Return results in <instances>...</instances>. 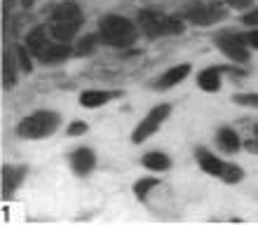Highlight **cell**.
<instances>
[{"mask_svg":"<svg viewBox=\"0 0 258 225\" xmlns=\"http://www.w3.org/2000/svg\"><path fill=\"white\" fill-rule=\"evenodd\" d=\"M85 24V14H82L80 5L73 3V0H66V3H59V5L52 10L47 19V28L52 38L59 42H71L78 35V31Z\"/></svg>","mask_w":258,"mask_h":225,"instance_id":"1","label":"cell"},{"mask_svg":"<svg viewBox=\"0 0 258 225\" xmlns=\"http://www.w3.org/2000/svg\"><path fill=\"white\" fill-rule=\"evenodd\" d=\"M99 35L110 47H132L136 42V24L129 21L127 17H120V14H108L99 24Z\"/></svg>","mask_w":258,"mask_h":225,"instance_id":"2","label":"cell"},{"mask_svg":"<svg viewBox=\"0 0 258 225\" xmlns=\"http://www.w3.org/2000/svg\"><path fill=\"white\" fill-rule=\"evenodd\" d=\"M136 24L150 40L162 38V35H178L183 33V21L178 17H169V14L155 12V10H141L136 17Z\"/></svg>","mask_w":258,"mask_h":225,"instance_id":"3","label":"cell"},{"mask_svg":"<svg viewBox=\"0 0 258 225\" xmlns=\"http://www.w3.org/2000/svg\"><path fill=\"white\" fill-rule=\"evenodd\" d=\"M59 122H61V117L54 110H35V113L26 115L17 124V136L19 138H47L56 131Z\"/></svg>","mask_w":258,"mask_h":225,"instance_id":"4","label":"cell"},{"mask_svg":"<svg viewBox=\"0 0 258 225\" xmlns=\"http://www.w3.org/2000/svg\"><path fill=\"white\" fill-rule=\"evenodd\" d=\"M169 113H171L169 103H160V106H155L153 110H148V115L143 117L141 122L136 124V129L132 131V143H143L146 138L153 136V134L162 127L164 120L169 117Z\"/></svg>","mask_w":258,"mask_h":225,"instance_id":"5","label":"cell"},{"mask_svg":"<svg viewBox=\"0 0 258 225\" xmlns=\"http://www.w3.org/2000/svg\"><path fill=\"white\" fill-rule=\"evenodd\" d=\"M216 47L223 52L230 61L235 63H246L249 61V45L244 42L242 35H235V33H218L216 35Z\"/></svg>","mask_w":258,"mask_h":225,"instance_id":"6","label":"cell"},{"mask_svg":"<svg viewBox=\"0 0 258 225\" xmlns=\"http://www.w3.org/2000/svg\"><path fill=\"white\" fill-rule=\"evenodd\" d=\"M225 17V7L218 5V3H200V5L188 7L185 12V19L195 24V26H211Z\"/></svg>","mask_w":258,"mask_h":225,"instance_id":"7","label":"cell"},{"mask_svg":"<svg viewBox=\"0 0 258 225\" xmlns=\"http://www.w3.org/2000/svg\"><path fill=\"white\" fill-rule=\"evenodd\" d=\"M54 42L56 40H49V28L35 26V28H31V31H28L24 45L31 49V54H33L35 59H42V56H45V52H47Z\"/></svg>","mask_w":258,"mask_h":225,"instance_id":"8","label":"cell"},{"mask_svg":"<svg viewBox=\"0 0 258 225\" xmlns=\"http://www.w3.org/2000/svg\"><path fill=\"white\" fill-rule=\"evenodd\" d=\"M96 164V155L89 148H75L71 153V167L78 176H87L89 171L94 169Z\"/></svg>","mask_w":258,"mask_h":225,"instance_id":"9","label":"cell"},{"mask_svg":"<svg viewBox=\"0 0 258 225\" xmlns=\"http://www.w3.org/2000/svg\"><path fill=\"white\" fill-rule=\"evenodd\" d=\"M195 157H197V164H200V169L204 174H209V176H221L225 169V162H221L214 153H209L207 148H197L195 150Z\"/></svg>","mask_w":258,"mask_h":225,"instance_id":"10","label":"cell"},{"mask_svg":"<svg viewBox=\"0 0 258 225\" xmlns=\"http://www.w3.org/2000/svg\"><path fill=\"white\" fill-rule=\"evenodd\" d=\"M190 75V63H176L174 68L164 70V75L157 80V89H171L176 87V85H181V82L185 80Z\"/></svg>","mask_w":258,"mask_h":225,"instance_id":"11","label":"cell"},{"mask_svg":"<svg viewBox=\"0 0 258 225\" xmlns=\"http://www.w3.org/2000/svg\"><path fill=\"white\" fill-rule=\"evenodd\" d=\"M225 68H221V66H209V68L200 70V75H197V85H200V89H204V92H218L221 89V75H223Z\"/></svg>","mask_w":258,"mask_h":225,"instance_id":"12","label":"cell"},{"mask_svg":"<svg viewBox=\"0 0 258 225\" xmlns=\"http://www.w3.org/2000/svg\"><path fill=\"white\" fill-rule=\"evenodd\" d=\"M115 92H108V89H87L80 94V106L85 108H99V106H106L110 99H115Z\"/></svg>","mask_w":258,"mask_h":225,"instance_id":"13","label":"cell"},{"mask_svg":"<svg viewBox=\"0 0 258 225\" xmlns=\"http://www.w3.org/2000/svg\"><path fill=\"white\" fill-rule=\"evenodd\" d=\"M24 176H26V169H24V167L5 164V167H3V190H5V195H12V192L19 188L21 181H24Z\"/></svg>","mask_w":258,"mask_h":225,"instance_id":"14","label":"cell"},{"mask_svg":"<svg viewBox=\"0 0 258 225\" xmlns=\"http://www.w3.org/2000/svg\"><path fill=\"white\" fill-rule=\"evenodd\" d=\"M73 54V47H71V42H59L56 40L52 47L45 52V56H42L40 61L42 63H47V66H52V63H61L66 61L68 56Z\"/></svg>","mask_w":258,"mask_h":225,"instance_id":"15","label":"cell"},{"mask_svg":"<svg viewBox=\"0 0 258 225\" xmlns=\"http://www.w3.org/2000/svg\"><path fill=\"white\" fill-rule=\"evenodd\" d=\"M14 54L17 52L7 49L5 59H3V85H5V89H12L17 85V66H19V61L14 59Z\"/></svg>","mask_w":258,"mask_h":225,"instance_id":"16","label":"cell"},{"mask_svg":"<svg viewBox=\"0 0 258 225\" xmlns=\"http://www.w3.org/2000/svg\"><path fill=\"white\" fill-rule=\"evenodd\" d=\"M216 143H218V148L225 150V153H235V150L242 145V141H239V134L235 129L223 127V129H218V134H216Z\"/></svg>","mask_w":258,"mask_h":225,"instance_id":"17","label":"cell"},{"mask_svg":"<svg viewBox=\"0 0 258 225\" xmlns=\"http://www.w3.org/2000/svg\"><path fill=\"white\" fill-rule=\"evenodd\" d=\"M143 167L150 171H167L171 167V160L164 153H157V150H153V153H146L143 155Z\"/></svg>","mask_w":258,"mask_h":225,"instance_id":"18","label":"cell"},{"mask_svg":"<svg viewBox=\"0 0 258 225\" xmlns=\"http://www.w3.org/2000/svg\"><path fill=\"white\" fill-rule=\"evenodd\" d=\"M157 185H160V181H157V178H153V176H150V178H141V181H136V183H134V197H136V199H141V202H143V199L148 197V192H150V190H155Z\"/></svg>","mask_w":258,"mask_h":225,"instance_id":"19","label":"cell"},{"mask_svg":"<svg viewBox=\"0 0 258 225\" xmlns=\"http://www.w3.org/2000/svg\"><path fill=\"white\" fill-rule=\"evenodd\" d=\"M14 52H17V61H19V68L24 70V73H31V70H33V61H31V49H28L26 45H17V47H14Z\"/></svg>","mask_w":258,"mask_h":225,"instance_id":"20","label":"cell"},{"mask_svg":"<svg viewBox=\"0 0 258 225\" xmlns=\"http://www.w3.org/2000/svg\"><path fill=\"white\" fill-rule=\"evenodd\" d=\"M221 178H223L225 183L235 185V183H239V181L244 178V171H242V167H239V164H225V169H223V174H221Z\"/></svg>","mask_w":258,"mask_h":225,"instance_id":"21","label":"cell"},{"mask_svg":"<svg viewBox=\"0 0 258 225\" xmlns=\"http://www.w3.org/2000/svg\"><path fill=\"white\" fill-rule=\"evenodd\" d=\"M99 38H101V35H99ZM99 38H96V35H87V38H82V40L78 42V47H75V54H80V56L82 54H89V52L96 47Z\"/></svg>","mask_w":258,"mask_h":225,"instance_id":"22","label":"cell"},{"mask_svg":"<svg viewBox=\"0 0 258 225\" xmlns=\"http://www.w3.org/2000/svg\"><path fill=\"white\" fill-rule=\"evenodd\" d=\"M235 103L246 106V108H258V94L256 92H251V94H235Z\"/></svg>","mask_w":258,"mask_h":225,"instance_id":"23","label":"cell"},{"mask_svg":"<svg viewBox=\"0 0 258 225\" xmlns=\"http://www.w3.org/2000/svg\"><path fill=\"white\" fill-rule=\"evenodd\" d=\"M85 131H87V122H82V120H75V122L68 124L66 134H68V136H82Z\"/></svg>","mask_w":258,"mask_h":225,"instance_id":"24","label":"cell"},{"mask_svg":"<svg viewBox=\"0 0 258 225\" xmlns=\"http://www.w3.org/2000/svg\"><path fill=\"white\" fill-rule=\"evenodd\" d=\"M244 148L249 150V153H253V155H258V124L253 127V136L244 141Z\"/></svg>","mask_w":258,"mask_h":225,"instance_id":"25","label":"cell"},{"mask_svg":"<svg viewBox=\"0 0 258 225\" xmlns=\"http://www.w3.org/2000/svg\"><path fill=\"white\" fill-rule=\"evenodd\" d=\"M242 38L251 49H258V28H249V33H244Z\"/></svg>","mask_w":258,"mask_h":225,"instance_id":"26","label":"cell"},{"mask_svg":"<svg viewBox=\"0 0 258 225\" xmlns=\"http://www.w3.org/2000/svg\"><path fill=\"white\" fill-rule=\"evenodd\" d=\"M242 21H244L249 28H258V10H251V12H246Z\"/></svg>","mask_w":258,"mask_h":225,"instance_id":"27","label":"cell"},{"mask_svg":"<svg viewBox=\"0 0 258 225\" xmlns=\"http://www.w3.org/2000/svg\"><path fill=\"white\" fill-rule=\"evenodd\" d=\"M223 3H228V5L235 7V10H246V7L251 5V0H223Z\"/></svg>","mask_w":258,"mask_h":225,"instance_id":"28","label":"cell"},{"mask_svg":"<svg viewBox=\"0 0 258 225\" xmlns=\"http://www.w3.org/2000/svg\"><path fill=\"white\" fill-rule=\"evenodd\" d=\"M21 5H24V7H31V5H33V0H21Z\"/></svg>","mask_w":258,"mask_h":225,"instance_id":"29","label":"cell"}]
</instances>
